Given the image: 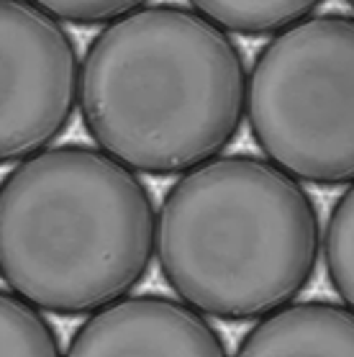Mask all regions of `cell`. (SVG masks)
I'll use <instances>...</instances> for the list:
<instances>
[{"instance_id":"1","label":"cell","mask_w":354,"mask_h":357,"mask_svg":"<svg viewBox=\"0 0 354 357\" xmlns=\"http://www.w3.org/2000/svg\"><path fill=\"white\" fill-rule=\"evenodd\" d=\"M247 62L231 33L177 3L113 18L80 65V116L105 155L152 178L183 175L231 146Z\"/></svg>"},{"instance_id":"2","label":"cell","mask_w":354,"mask_h":357,"mask_svg":"<svg viewBox=\"0 0 354 357\" xmlns=\"http://www.w3.org/2000/svg\"><path fill=\"white\" fill-rule=\"evenodd\" d=\"M154 229L131 167L98 146H47L0 180V280L39 311L88 317L144 283Z\"/></svg>"},{"instance_id":"3","label":"cell","mask_w":354,"mask_h":357,"mask_svg":"<svg viewBox=\"0 0 354 357\" xmlns=\"http://www.w3.org/2000/svg\"><path fill=\"white\" fill-rule=\"evenodd\" d=\"M154 250L185 303L221 321H252L311 285L321 219L306 188L267 157L216 155L167 188Z\"/></svg>"},{"instance_id":"4","label":"cell","mask_w":354,"mask_h":357,"mask_svg":"<svg viewBox=\"0 0 354 357\" xmlns=\"http://www.w3.org/2000/svg\"><path fill=\"white\" fill-rule=\"evenodd\" d=\"M244 114L254 144L290 178L318 188L352 185V13H314L272 33L247 73Z\"/></svg>"},{"instance_id":"5","label":"cell","mask_w":354,"mask_h":357,"mask_svg":"<svg viewBox=\"0 0 354 357\" xmlns=\"http://www.w3.org/2000/svg\"><path fill=\"white\" fill-rule=\"evenodd\" d=\"M77 44L31 0H0V167L47 149L75 119Z\"/></svg>"},{"instance_id":"6","label":"cell","mask_w":354,"mask_h":357,"mask_svg":"<svg viewBox=\"0 0 354 357\" xmlns=\"http://www.w3.org/2000/svg\"><path fill=\"white\" fill-rule=\"evenodd\" d=\"M67 355H229L224 337L201 311L160 293L121 296L88 314Z\"/></svg>"},{"instance_id":"7","label":"cell","mask_w":354,"mask_h":357,"mask_svg":"<svg viewBox=\"0 0 354 357\" xmlns=\"http://www.w3.org/2000/svg\"><path fill=\"white\" fill-rule=\"evenodd\" d=\"M236 355H354L352 306L334 301H290L259 317L236 344Z\"/></svg>"},{"instance_id":"8","label":"cell","mask_w":354,"mask_h":357,"mask_svg":"<svg viewBox=\"0 0 354 357\" xmlns=\"http://www.w3.org/2000/svg\"><path fill=\"white\" fill-rule=\"evenodd\" d=\"M195 13L226 33L247 39L272 33L314 16L326 0H187Z\"/></svg>"},{"instance_id":"9","label":"cell","mask_w":354,"mask_h":357,"mask_svg":"<svg viewBox=\"0 0 354 357\" xmlns=\"http://www.w3.org/2000/svg\"><path fill=\"white\" fill-rule=\"evenodd\" d=\"M0 355H62L59 334L36 306L0 288Z\"/></svg>"},{"instance_id":"10","label":"cell","mask_w":354,"mask_h":357,"mask_svg":"<svg viewBox=\"0 0 354 357\" xmlns=\"http://www.w3.org/2000/svg\"><path fill=\"white\" fill-rule=\"evenodd\" d=\"M323 257L326 273L341 303L352 306L354 298V193L352 185H344L329 213L323 229Z\"/></svg>"},{"instance_id":"11","label":"cell","mask_w":354,"mask_h":357,"mask_svg":"<svg viewBox=\"0 0 354 357\" xmlns=\"http://www.w3.org/2000/svg\"><path fill=\"white\" fill-rule=\"evenodd\" d=\"M36 8L72 26H103L146 6L149 0H31Z\"/></svg>"},{"instance_id":"12","label":"cell","mask_w":354,"mask_h":357,"mask_svg":"<svg viewBox=\"0 0 354 357\" xmlns=\"http://www.w3.org/2000/svg\"><path fill=\"white\" fill-rule=\"evenodd\" d=\"M344 3H352V0H344Z\"/></svg>"}]
</instances>
